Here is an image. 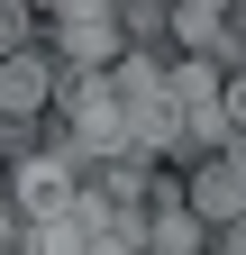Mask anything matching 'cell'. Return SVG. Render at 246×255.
<instances>
[{
  "label": "cell",
  "instance_id": "3",
  "mask_svg": "<svg viewBox=\"0 0 246 255\" xmlns=\"http://www.w3.org/2000/svg\"><path fill=\"white\" fill-rule=\"evenodd\" d=\"M119 146H128V101H119L110 82H91L82 101L64 110V146H55V155H110V164H119Z\"/></svg>",
  "mask_w": 246,
  "mask_h": 255
},
{
  "label": "cell",
  "instance_id": "7",
  "mask_svg": "<svg viewBox=\"0 0 246 255\" xmlns=\"http://www.w3.org/2000/svg\"><path fill=\"white\" fill-rule=\"evenodd\" d=\"M146 246H155V255H201V219L192 210H146Z\"/></svg>",
  "mask_w": 246,
  "mask_h": 255
},
{
  "label": "cell",
  "instance_id": "4",
  "mask_svg": "<svg viewBox=\"0 0 246 255\" xmlns=\"http://www.w3.org/2000/svg\"><path fill=\"white\" fill-rule=\"evenodd\" d=\"M55 110V64L46 55H9V64H0V128H18V137H37V119Z\"/></svg>",
  "mask_w": 246,
  "mask_h": 255
},
{
  "label": "cell",
  "instance_id": "5",
  "mask_svg": "<svg viewBox=\"0 0 246 255\" xmlns=\"http://www.w3.org/2000/svg\"><path fill=\"white\" fill-rule=\"evenodd\" d=\"M182 182H192V191H182V210H192L201 228H228V219H237V201H246V191H237V155H228V146H219V155H201Z\"/></svg>",
  "mask_w": 246,
  "mask_h": 255
},
{
  "label": "cell",
  "instance_id": "9",
  "mask_svg": "<svg viewBox=\"0 0 246 255\" xmlns=\"http://www.w3.org/2000/svg\"><path fill=\"white\" fill-rule=\"evenodd\" d=\"M9 246H18V219H0V255H9Z\"/></svg>",
  "mask_w": 246,
  "mask_h": 255
},
{
  "label": "cell",
  "instance_id": "8",
  "mask_svg": "<svg viewBox=\"0 0 246 255\" xmlns=\"http://www.w3.org/2000/svg\"><path fill=\"white\" fill-rule=\"evenodd\" d=\"M119 27H128V37H146V46H155V37H164V9H146V0H137V9H119Z\"/></svg>",
  "mask_w": 246,
  "mask_h": 255
},
{
  "label": "cell",
  "instance_id": "6",
  "mask_svg": "<svg viewBox=\"0 0 246 255\" xmlns=\"http://www.w3.org/2000/svg\"><path fill=\"white\" fill-rule=\"evenodd\" d=\"M164 27L182 37V55H219V64H237V9L192 0V9H164Z\"/></svg>",
  "mask_w": 246,
  "mask_h": 255
},
{
  "label": "cell",
  "instance_id": "1",
  "mask_svg": "<svg viewBox=\"0 0 246 255\" xmlns=\"http://www.w3.org/2000/svg\"><path fill=\"white\" fill-rule=\"evenodd\" d=\"M37 27H55V55L82 64V73H119L128 64V27H119V9H37Z\"/></svg>",
  "mask_w": 246,
  "mask_h": 255
},
{
  "label": "cell",
  "instance_id": "2",
  "mask_svg": "<svg viewBox=\"0 0 246 255\" xmlns=\"http://www.w3.org/2000/svg\"><path fill=\"white\" fill-rule=\"evenodd\" d=\"M9 182H18V210L37 219V228H46V219H73V191H82V173H73V155H55V146H27Z\"/></svg>",
  "mask_w": 246,
  "mask_h": 255
}]
</instances>
